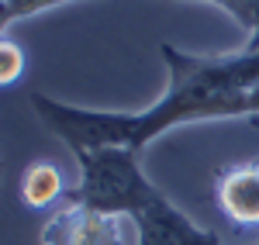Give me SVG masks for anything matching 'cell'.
<instances>
[{"label": "cell", "mask_w": 259, "mask_h": 245, "mask_svg": "<svg viewBox=\"0 0 259 245\" xmlns=\"http://www.w3.org/2000/svg\"><path fill=\"white\" fill-rule=\"evenodd\" d=\"M214 201L235 228L259 231V159L225 166L214 180Z\"/></svg>", "instance_id": "4"}, {"label": "cell", "mask_w": 259, "mask_h": 245, "mask_svg": "<svg viewBox=\"0 0 259 245\" xmlns=\"http://www.w3.org/2000/svg\"><path fill=\"white\" fill-rule=\"evenodd\" d=\"M59 201H69V190H66L59 166L35 159L21 173V204L31 207V211H45V207L59 204Z\"/></svg>", "instance_id": "5"}, {"label": "cell", "mask_w": 259, "mask_h": 245, "mask_svg": "<svg viewBox=\"0 0 259 245\" xmlns=\"http://www.w3.org/2000/svg\"><path fill=\"white\" fill-rule=\"evenodd\" d=\"M204 4H218L221 11H228L249 35V45H259V0H204Z\"/></svg>", "instance_id": "6"}, {"label": "cell", "mask_w": 259, "mask_h": 245, "mask_svg": "<svg viewBox=\"0 0 259 245\" xmlns=\"http://www.w3.org/2000/svg\"><path fill=\"white\" fill-rule=\"evenodd\" d=\"M80 183L69 190V201H80L135 221L139 245H225L207 228L190 221L142 169L135 149L121 145H90L76 152Z\"/></svg>", "instance_id": "2"}, {"label": "cell", "mask_w": 259, "mask_h": 245, "mask_svg": "<svg viewBox=\"0 0 259 245\" xmlns=\"http://www.w3.org/2000/svg\"><path fill=\"white\" fill-rule=\"evenodd\" d=\"M21 73H24V52L11 38H4L0 41V83L4 86H14Z\"/></svg>", "instance_id": "8"}, {"label": "cell", "mask_w": 259, "mask_h": 245, "mask_svg": "<svg viewBox=\"0 0 259 245\" xmlns=\"http://www.w3.org/2000/svg\"><path fill=\"white\" fill-rule=\"evenodd\" d=\"M38 245H128L124 218L104 214L80 201H66L45 218Z\"/></svg>", "instance_id": "3"}, {"label": "cell", "mask_w": 259, "mask_h": 245, "mask_svg": "<svg viewBox=\"0 0 259 245\" xmlns=\"http://www.w3.org/2000/svg\"><path fill=\"white\" fill-rule=\"evenodd\" d=\"M56 4H66V0H0V24H4V31L21 18H31V14H38V11H49V7H56Z\"/></svg>", "instance_id": "7"}, {"label": "cell", "mask_w": 259, "mask_h": 245, "mask_svg": "<svg viewBox=\"0 0 259 245\" xmlns=\"http://www.w3.org/2000/svg\"><path fill=\"white\" fill-rule=\"evenodd\" d=\"M169 86L145 111H97L31 93L41 124L73 152L90 145H121L142 152L152 138L180 124L252 118V86L259 83V45L228 56H190L177 45H162Z\"/></svg>", "instance_id": "1"}, {"label": "cell", "mask_w": 259, "mask_h": 245, "mask_svg": "<svg viewBox=\"0 0 259 245\" xmlns=\"http://www.w3.org/2000/svg\"><path fill=\"white\" fill-rule=\"evenodd\" d=\"M252 118H259V83L252 86Z\"/></svg>", "instance_id": "9"}]
</instances>
